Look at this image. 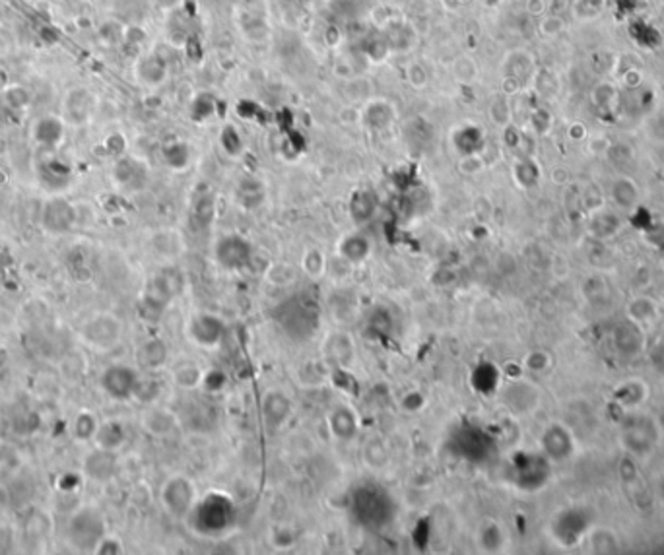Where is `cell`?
I'll use <instances>...</instances> for the list:
<instances>
[{
  "instance_id": "1",
  "label": "cell",
  "mask_w": 664,
  "mask_h": 555,
  "mask_svg": "<svg viewBox=\"0 0 664 555\" xmlns=\"http://www.w3.org/2000/svg\"><path fill=\"white\" fill-rule=\"evenodd\" d=\"M352 513L363 528L381 530L393 522L396 507L387 491L375 486H363L353 493Z\"/></svg>"
},
{
  "instance_id": "2",
  "label": "cell",
  "mask_w": 664,
  "mask_h": 555,
  "mask_svg": "<svg viewBox=\"0 0 664 555\" xmlns=\"http://www.w3.org/2000/svg\"><path fill=\"white\" fill-rule=\"evenodd\" d=\"M189 516L193 519L194 526L202 534H219L233 519V507L226 497L210 495L208 499L194 505Z\"/></svg>"
},
{
  "instance_id": "3",
  "label": "cell",
  "mask_w": 664,
  "mask_h": 555,
  "mask_svg": "<svg viewBox=\"0 0 664 555\" xmlns=\"http://www.w3.org/2000/svg\"><path fill=\"white\" fill-rule=\"evenodd\" d=\"M161 503L173 519H187L196 505V491L187 478H171L161 489Z\"/></svg>"
},
{
  "instance_id": "4",
  "label": "cell",
  "mask_w": 664,
  "mask_h": 555,
  "mask_svg": "<svg viewBox=\"0 0 664 555\" xmlns=\"http://www.w3.org/2000/svg\"><path fill=\"white\" fill-rule=\"evenodd\" d=\"M183 287V276L175 270H168L151 282L150 294L144 297V303L148 305V309L156 313V317H160L163 313V307L171 301V297H175Z\"/></svg>"
},
{
  "instance_id": "5",
  "label": "cell",
  "mask_w": 664,
  "mask_h": 555,
  "mask_svg": "<svg viewBox=\"0 0 664 555\" xmlns=\"http://www.w3.org/2000/svg\"><path fill=\"white\" fill-rule=\"evenodd\" d=\"M101 385L111 398L126 400L138 390V377L135 371L126 365H113L103 373Z\"/></svg>"
},
{
  "instance_id": "6",
  "label": "cell",
  "mask_w": 664,
  "mask_h": 555,
  "mask_svg": "<svg viewBox=\"0 0 664 555\" xmlns=\"http://www.w3.org/2000/svg\"><path fill=\"white\" fill-rule=\"evenodd\" d=\"M226 334V327L224 322L214 317V315H196L194 319L189 322V336L193 342L201 345V348H214L222 342V338Z\"/></svg>"
},
{
  "instance_id": "7",
  "label": "cell",
  "mask_w": 664,
  "mask_h": 555,
  "mask_svg": "<svg viewBox=\"0 0 664 555\" xmlns=\"http://www.w3.org/2000/svg\"><path fill=\"white\" fill-rule=\"evenodd\" d=\"M216 256H218L219 264L226 268H241L251 259V245L237 235L224 237L216 247Z\"/></svg>"
},
{
  "instance_id": "8",
  "label": "cell",
  "mask_w": 664,
  "mask_h": 555,
  "mask_svg": "<svg viewBox=\"0 0 664 555\" xmlns=\"http://www.w3.org/2000/svg\"><path fill=\"white\" fill-rule=\"evenodd\" d=\"M328 429H330L332 437L338 439V441H352L358 433L355 413L346 406H338L328 413Z\"/></svg>"
},
{
  "instance_id": "9",
  "label": "cell",
  "mask_w": 664,
  "mask_h": 555,
  "mask_svg": "<svg viewBox=\"0 0 664 555\" xmlns=\"http://www.w3.org/2000/svg\"><path fill=\"white\" fill-rule=\"evenodd\" d=\"M262 416L272 427H280L290 416V400L280 390H272L262 400Z\"/></svg>"
},
{
  "instance_id": "10",
  "label": "cell",
  "mask_w": 664,
  "mask_h": 555,
  "mask_svg": "<svg viewBox=\"0 0 664 555\" xmlns=\"http://www.w3.org/2000/svg\"><path fill=\"white\" fill-rule=\"evenodd\" d=\"M168 359V348L161 340H148L138 350V362L148 369H158Z\"/></svg>"
},
{
  "instance_id": "11",
  "label": "cell",
  "mask_w": 664,
  "mask_h": 555,
  "mask_svg": "<svg viewBox=\"0 0 664 555\" xmlns=\"http://www.w3.org/2000/svg\"><path fill=\"white\" fill-rule=\"evenodd\" d=\"M453 443L459 446V456H464L468 460H476L478 454L484 451V439L480 437L478 431H461L459 435H454Z\"/></svg>"
},
{
  "instance_id": "12",
  "label": "cell",
  "mask_w": 664,
  "mask_h": 555,
  "mask_svg": "<svg viewBox=\"0 0 664 555\" xmlns=\"http://www.w3.org/2000/svg\"><path fill=\"white\" fill-rule=\"evenodd\" d=\"M327 353L330 359H334L338 363H350L352 359V340L346 334H334V336L328 338L327 342Z\"/></svg>"
},
{
  "instance_id": "13",
  "label": "cell",
  "mask_w": 664,
  "mask_h": 555,
  "mask_svg": "<svg viewBox=\"0 0 664 555\" xmlns=\"http://www.w3.org/2000/svg\"><path fill=\"white\" fill-rule=\"evenodd\" d=\"M35 135L41 142L55 146V144L62 140V123L55 117H45L41 118L37 126H35Z\"/></svg>"
},
{
  "instance_id": "14",
  "label": "cell",
  "mask_w": 664,
  "mask_h": 555,
  "mask_svg": "<svg viewBox=\"0 0 664 555\" xmlns=\"http://www.w3.org/2000/svg\"><path fill=\"white\" fill-rule=\"evenodd\" d=\"M363 460L370 464L371 468H383L388 463V448L383 441L371 439L363 446Z\"/></svg>"
},
{
  "instance_id": "15",
  "label": "cell",
  "mask_w": 664,
  "mask_h": 555,
  "mask_svg": "<svg viewBox=\"0 0 664 555\" xmlns=\"http://www.w3.org/2000/svg\"><path fill=\"white\" fill-rule=\"evenodd\" d=\"M340 251H342V254L348 261L360 262L370 254V243H367V239H363L360 235H350L342 241Z\"/></svg>"
},
{
  "instance_id": "16",
  "label": "cell",
  "mask_w": 664,
  "mask_h": 555,
  "mask_svg": "<svg viewBox=\"0 0 664 555\" xmlns=\"http://www.w3.org/2000/svg\"><path fill=\"white\" fill-rule=\"evenodd\" d=\"M144 425L150 429L151 433L156 435H163L171 431V427L175 425V418L165 410H158V412H150L148 418H144Z\"/></svg>"
},
{
  "instance_id": "17",
  "label": "cell",
  "mask_w": 664,
  "mask_h": 555,
  "mask_svg": "<svg viewBox=\"0 0 664 555\" xmlns=\"http://www.w3.org/2000/svg\"><path fill=\"white\" fill-rule=\"evenodd\" d=\"M472 385L482 395H486L497 385V371L492 365H480L472 375Z\"/></svg>"
},
{
  "instance_id": "18",
  "label": "cell",
  "mask_w": 664,
  "mask_h": 555,
  "mask_svg": "<svg viewBox=\"0 0 664 555\" xmlns=\"http://www.w3.org/2000/svg\"><path fill=\"white\" fill-rule=\"evenodd\" d=\"M614 198L618 204H622L623 208H631L637 200V189L631 185V181L622 179L614 186Z\"/></svg>"
},
{
  "instance_id": "19",
  "label": "cell",
  "mask_w": 664,
  "mask_h": 555,
  "mask_svg": "<svg viewBox=\"0 0 664 555\" xmlns=\"http://www.w3.org/2000/svg\"><path fill=\"white\" fill-rule=\"evenodd\" d=\"M301 264H303V272H305L307 276L319 278L320 274L325 272V259H323V254H320L319 249H311V251L305 252Z\"/></svg>"
},
{
  "instance_id": "20",
  "label": "cell",
  "mask_w": 664,
  "mask_h": 555,
  "mask_svg": "<svg viewBox=\"0 0 664 555\" xmlns=\"http://www.w3.org/2000/svg\"><path fill=\"white\" fill-rule=\"evenodd\" d=\"M202 381V373L193 365H183L175 371V383L183 388H194Z\"/></svg>"
},
{
  "instance_id": "21",
  "label": "cell",
  "mask_w": 664,
  "mask_h": 555,
  "mask_svg": "<svg viewBox=\"0 0 664 555\" xmlns=\"http://www.w3.org/2000/svg\"><path fill=\"white\" fill-rule=\"evenodd\" d=\"M501 532L497 528L496 524H489L486 528L480 532V544L484 549H488V551H494V549H499L501 547Z\"/></svg>"
},
{
  "instance_id": "22",
  "label": "cell",
  "mask_w": 664,
  "mask_h": 555,
  "mask_svg": "<svg viewBox=\"0 0 664 555\" xmlns=\"http://www.w3.org/2000/svg\"><path fill=\"white\" fill-rule=\"evenodd\" d=\"M631 317H635V319H649V317H653V305L647 299H635V303L630 307Z\"/></svg>"
},
{
  "instance_id": "23",
  "label": "cell",
  "mask_w": 664,
  "mask_h": 555,
  "mask_svg": "<svg viewBox=\"0 0 664 555\" xmlns=\"http://www.w3.org/2000/svg\"><path fill=\"white\" fill-rule=\"evenodd\" d=\"M562 27H564V22L560 20L557 16H548L542 24H540V32L544 35H555L562 32Z\"/></svg>"
},
{
  "instance_id": "24",
  "label": "cell",
  "mask_w": 664,
  "mask_h": 555,
  "mask_svg": "<svg viewBox=\"0 0 664 555\" xmlns=\"http://www.w3.org/2000/svg\"><path fill=\"white\" fill-rule=\"evenodd\" d=\"M474 76H476L474 62L468 64V68H464V59H461L454 64V78H459V80H463V82H470V80H474Z\"/></svg>"
},
{
  "instance_id": "25",
  "label": "cell",
  "mask_w": 664,
  "mask_h": 555,
  "mask_svg": "<svg viewBox=\"0 0 664 555\" xmlns=\"http://www.w3.org/2000/svg\"><path fill=\"white\" fill-rule=\"evenodd\" d=\"M546 365H548V357L544 355V353H540V352L530 353L529 357H527V367H529V369H532V371L544 369Z\"/></svg>"
},
{
  "instance_id": "26",
  "label": "cell",
  "mask_w": 664,
  "mask_h": 555,
  "mask_svg": "<svg viewBox=\"0 0 664 555\" xmlns=\"http://www.w3.org/2000/svg\"><path fill=\"white\" fill-rule=\"evenodd\" d=\"M204 383H206V388H208V390L216 392L218 388L224 387L226 378H224V375L218 373V371H212L210 375H206V377H204Z\"/></svg>"
},
{
  "instance_id": "27",
  "label": "cell",
  "mask_w": 664,
  "mask_h": 555,
  "mask_svg": "<svg viewBox=\"0 0 664 555\" xmlns=\"http://www.w3.org/2000/svg\"><path fill=\"white\" fill-rule=\"evenodd\" d=\"M421 406H424V396L420 392H410L404 398V410H408V412H416Z\"/></svg>"
},
{
  "instance_id": "28",
  "label": "cell",
  "mask_w": 664,
  "mask_h": 555,
  "mask_svg": "<svg viewBox=\"0 0 664 555\" xmlns=\"http://www.w3.org/2000/svg\"><path fill=\"white\" fill-rule=\"evenodd\" d=\"M527 8H529L530 14H542L544 12V2L542 0H529Z\"/></svg>"
},
{
  "instance_id": "29",
  "label": "cell",
  "mask_w": 664,
  "mask_h": 555,
  "mask_svg": "<svg viewBox=\"0 0 664 555\" xmlns=\"http://www.w3.org/2000/svg\"><path fill=\"white\" fill-rule=\"evenodd\" d=\"M0 49H2V41H0Z\"/></svg>"
}]
</instances>
